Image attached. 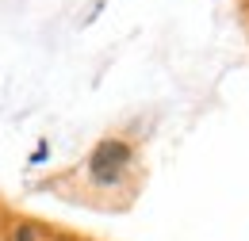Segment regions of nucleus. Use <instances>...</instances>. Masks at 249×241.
I'll list each match as a JSON object with an SVG mask.
<instances>
[{
    "instance_id": "f257e3e1",
    "label": "nucleus",
    "mask_w": 249,
    "mask_h": 241,
    "mask_svg": "<svg viewBox=\"0 0 249 241\" xmlns=\"http://www.w3.org/2000/svg\"><path fill=\"white\" fill-rule=\"evenodd\" d=\"M12 241H35V230L31 226H19V230H16V238Z\"/></svg>"
}]
</instances>
